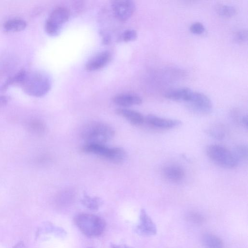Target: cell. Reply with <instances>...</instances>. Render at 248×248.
<instances>
[{
    "label": "cell",
    "mask_w": 248,
    "mask_h": 248,
    "mask_svg": "<svg viewBox=\"0 0 248 248\" xmlns=\"http://www.w3.org/2000/svg\"><path fill=\"white\" fill-rule=\"evenodd\" d=\"M27 25V22L24 19L13 18L5 21L3 28L8 32H17L24 30Z\"/></svg>",
    "instance_id": "cell-17"
},
{
    "label": "cell",
    "mask_w": 248,
    "mask_h": 248,
    "mask_svg": "<svg viewBox=\"0 0 248 248\" xmlns=\"http://www.w3.org/2000/svg\"><path fill=\"white\" fill-rule=\"evenodd\" d=\"M127 246L123 245H116V244H111L110 246V248H127Z\"/></svg>",
    "instance_id": "cell-32"
},
{
    "label": "cell",
    "mask_w": 248,
    "mask_h": 248,
    "mask_svg": "<svg viewBox=\"0 0 248 248\" xmlns=\"http://www.w3.org/2000/svg\"><path fill=\"white\" fill-rule=\"evenodd\" d=\"M112 101L116 105L125 108L134 105H139L142 102V98L137 94L131 93H123L115 95Z\"/></svg>",
    "instance_id": "cell-13"
},
{
    "label": "cell",
    "mask_w": 248,
    "mask_h": 248,
    "mask_svg": "<svg viewBox=\"0 0 248 248\" xmlns=\"http://www.w3.org/2000/svg\"><path fill=\"white\" fill-rule=\"evenodd\" d=\"M206 152L210 160L223 168L232 169L238 164L233 153L220 145H210L207 147Z\"/></svg>",
    "instance_id": "cell-5"
},
{
    "label": "cell",
    "mask_w": 248,
    "mask_h": 248,
    "mask_svg": "<svg viewBox=\"0 0 248 248\" xmlns=\"http://www.w3.org/2000/svg\"><path fill=\"white\" fill-rule=\"evenodd\" d=\"M163 176L167 180L175 183L181 182L185 177V172L180 166L175 164L168 165L162 170Z\"/></svg>",
    "instance_id": "cell-12"
},
{
    "label": "cell",
    "mask_w": 248,
    "mask_h": 248,
    "mask_svg": "<svg viewBox=\"0 0 248 248\" xmlns=\"http://www.w3.org/2000/svg\"><path fill=\"white\" fill-rule=\"evenodd\" d=\"M137 32L133 29H127L124 31L121 35V39L125 42L134 41L137 37Z\"/></svg>",
    "instance_id": "cell-26"
},
{
    "label": "cell",
    "mask_w": 248,
    "mask_h": 248,
    "mask_svg": "<svg viewBox=\"0 0 248 248\" xmlns=\"http://www.w3.org/2000/svg\"><path fill=\"white\" fill-rule=\"evenodd\" d=\"M26 73L27 71L25 70L22 69L13 76L9 78L0 87V90L4 91L7 90L9 87L14 85L20 86Z\"/></svg>",
    "instance_id": "cell-18"
},
{
    "label": "cell",
    "mask_w": 248,
    "mask_h": 248,
    "mask_svg": "<svg viewBox=\"0 0 248 248\" xmlns=\"http://www.w3.org/2000/svg\"><path fill=\"white\" fill-rule=\"evenodd\" d=\"M186 102L193 110L202 114L210 113L212 103L210 98L202 93L192 91Z\"/></svg>",
    "instance_id": "cell-7"
},
{
    "label": "cell",
    "mask_w": 248,
    "mask_h": 248,
    "mask_svg": "<svg viewBox=\"0 0 248 248\" xmlns=\"http://www.w3.org/2000/svg\"><path fill=\"white\" fill-rule=\"evenodd\" d=\"M9 100V97L5 95H0V107L5 105Z\"/></svg>",
    "instance_id": "cell-29"
},
{
    "label": "cell",
    "mask_w": 248,
    "mask_h": 248,
    "mask_svg": "<svg viewBox=\"0 0 248 248\" xmlns=\"http://www.w3.org/2000/svg\"><path fill=\"white\" fill-rule=\"evenodd\" d=\"M233 153L238 162L240 160H245L248 157V147L244 144L239 145L236 146Z\"/></svg>",
    "instance_id": "cell-24"
},
{
    "label": "cell",
    "mask_w": 248,
    "mask_h": 248,
    "mask_svg": "<svg viewBox=\"0 0 248 248\" xmlns=\"http://www.w3.org/2000/svg\"><path fill=\"white\" fill-rule=\"evenodd\" d=\"M139 234L144 236H152L157 232L155 223L148 215L144 209H141L140 215L139 223L136 228Z\"/></svg>",
    "instance_id": "cell-10"
},
{
    "label": "cell",
    "mask_w": 248,
    "mask_h": 248,
    "mask_svg": "<svg viewBox=\"0 0 248 248\" xmlns=\"http://www.w3.org/2000/svg\"><path fill=\"white\" fill-rule=\"evenodd\" d=\"M112 10L116 18L122 22L128 20L135 10V4L129 0H114L111 4Z\"/></svg>",
    "instance_id": "cell-8"
},
{
    "label": "cell",
    "mask_w": 248,
    "mask_h": 248,
    "mask_svg": "<svg viewBox=\"0 0 248 248\" xmlns=\"http://www.w3.org/2000/svg\"><path fill=\"white\" fill-rule=\"evenodd\" d=\"M191 91L190 89L186 87L174 89L166 92L165 96L170 100L185 102Z\"/></svg>",
    "instance_id": "cell-16"
},
{
    "label": "cell",
    "mask_w": 248,
    "mask_h": 248,
    "mask_svg": "<svg viewBox=\"0 0 248 248\" xmlns=\"http://www.w3.org/2000/svg\"><path fill=\"white\" fill-rule=\"evenodd\" d=\"M186 219L196 224H202L205 221L204 217L197 212H190L186 216Z\"/></svg>",
    "instance_id": "cell-25"
},
{
    "label": "cell",
    "mask_w": 248,
    "mask_h": 248,
    "mask_svg": "<svg viewBox=\"0 0 248 248\" xmlns=\"http://www.w3.org/2000/svg\"><path fill=\"white\" fill-rule=\"evenodd\" d=\"M218 14L224 17H231L236 13V9L234 7L229 5H222L217 8Z\"/></svg>",
    "instance_id": "cell-23"
},
{
    "label": "cell",
    "mask_w": 248,
    "mask_h": 248,
    "mask_svg": "<svg viewBox=\"0 0 248 248\" xmlns=\"http://www.w3.org/2000/svg\"><path fill=\"white\" fill-rule=\"evenodd\" d=\"M111 54L107 50L101 51L92 57L86 62L85 68L88 71H95L102 69L110 61Z\"/></svg>",
    "instance_id": "cell-11"
},
{
    "label": "cell",
    "mask_w": 248,
    "mask_h": 248,
    "mask_svg": "<svg viewBox=\"0 0 248 248\" xmlns=\"http://www.w3.org/2000/svg\"><path fill=\"white\" fill-rule=\"evenodd\" d=\"M144 123L152 128L165 130L177 127L182 124L179 120L164 118L152 114L144 117Z\"/></svg>",
    "instance_id": "cell-9"
},
{
    "label": "cell",
    "mask_w": 248,
    "mask_h": 248,
    "mask_svg": "<svg viewBox=\"0 0 248 248\" xmlns=\"http://www.w3.org/2000/svg\"><path fill=\"white\" fill-rule=\"evenodd\" d=\"M206 132L211 137L217 139H222L225 136V130L221 125H213L208 128Z\"/></svg>",
    "instance_id": "cell-21"
},
{
    "label": "cell",
    "mask_w": 248,
    "mask_h": 248,
    "mask_svg": "<svg viewBox=\"0 0 248 248\" xmlns=\"http://www.w3.org/2000/svg\"><path fill=\"white\" fill-rule=\"evenodd\" d=\"M240 122L241 124L245 127H248V116L244 115L241 118Z\"/></svg>",
    "instance_id": "cell-30"
},
{
    "label": "cell",
    "mask_w": 248,
    "mask_h": 248,
    "mask_svg": "<svg viewBox=\"0 0 248 248\" xmlns=\"http://www.w3.org/2000/svg\"><path fill=\"white\" fill-rule=\"evenodd\" d=\"M234 40L238 43L245 42L247 40L248 32L246 30H240L235 32Z\"/></svg>",
    "instance_id": "cell-28"
},
{
    "label": "cell",
    "mask_w": 248,
    "mask_h": 248,
    "mask_svg": "<svg viewBox=\"0 0 248 248\" xmlns=\"http://www.w3.org/2000/svg\"><path fill=\"white\" fill-rule=\"evenodd\" d=\"M190 31L195 34H200L202 33L205 28L203 25L200 22H196L193 23L190 27Z\"/></svg>",
    "instance_id": "cell-27"
},
{
    "label": "cell",
    "mask_w": 248,
    "mask_h": 248,
    "mask_svg": "<svg viewBox=\"0 0 248 248\" xmlns=\"http://www.w3.org/2000/svg\"><path fill=\"white\" fill-rule=\"evenodd\" d=\"M81 150L84 153L96 155L115 164L122 163L126 157V152L123 148H109L102 144L86 143Z\"/></svg>",
    "instance_id": "cell-4"
},
{
    "label": "cell",
    "mask_w": 248,
    "mask_h": 248,
    "mask_svg": "<svg viewBox=\"0 0 248 248\" xmlns=\"http://www.w3.org/2000/svg\"><path fill=\"white\" fill-rule=\"evenodd\" d=\"M115 113L125 119L134 125L140 126L143 124L144 122V117L143 115L134 110L124 108H119L115 110Z\"/></svg>",
    "instance_id": "cell-14"
},
{
    "label": "cell",
    "mask_w": 248,
    "mask_h": 248,
    "mask_svg": "<svg viewBox=\"0 0 248 248\" xmlns=\"http://www.w3.org/2000/svg\"><path fill=\"white\" fill-rule=\"evenodd\" d=\"M70 11L63 6L54 9L47 18L45 25L46 32L50 36L58 35L63 24L69 20Z\"/></svg>",
    "instance_id": "cell-6"
},
{
    "label": "cell",
    "mask_w": 248,
    "mask_h": 248,
    "mask_svg": "<svg viewBox=\"0 0 248 248\" xmlns=\"http://www.w3.org/2000/svg\"><path fill=\"white\" fill-rule=\"evenodd\" d=\"M52 81L50 76L41 71L27 72L20 85L27 94L36 97L45 95L51 89Z\"/></svg>",
    "instance_id": "cell-1"
},
{
    "label": "cell",
    "mask_w": 248,
    "mask_h": 248,
    "mask_svg": "<svg viewBox=\"0 0 248 248\" xmlns=\"http://www.w3.org/2000/svg\"><path fill=\"white\" fill-rule=\"evenodd\" d=\"M128 248H131V247H128Z\"/></svg>",
    "instance_id": "cell-33"
},
{
    "label": "cell",
    "mask_w": 248,
    "mask_h": 248,
    "mask_svg": "<svg viewBox=\"0 0 248 248\" xmlns=\"http://www.w3.org/2000/svg\"><path fill=\"white\" fill-rule=\"evenodd\" d=\"M82 204L87 209L96 211L102 205V200L98 197H91L85 194L81 200Z\"/></svg>",
    "instance_id": "cell-19"
},
{
    "label": "cell",
    "mask_w": 248,
    "mask_h": 248,
    "mask_svg": "<svg viewBox=\"0 0 248 248\" xmlns=\"http://www.w3.org/2000/svg\"><path fill=\"white\" fill-rule=\"evenodd\" d=\"M202 242L204 248H224L222 240L212 233H205L202 236Z\"/></svg>",
    "instance_id": "cell-15"
},
{
    "label": "cell",
    "mask_w": 248,
    "mask_h": 248,
    "mask_svg": "<svg viewBox=\"0 0 248 248\" xmlns=\"http://www.w3.org/2000/svg\"><path fill=\"white\" fill-rule=\"evenodd\" d=\"M27 127L31 132L36 134L43 133L45 129L43 123L36 119L29 120L27 123Z\"/></svg>",
    "instance_id": "cell-20"
},
{
    "label": "cell",
    "mask_w": 248,
    "mask_h": 248,
    "mask_svg": "<svg viewBox=\"0 0 248 248\" xmlns=\"http://www.w3.org/2000/svg\"></svg>",
    "instance_id": "cell-34"
},
{
    "label": "cell",
    "mask_w": 248,
    "mask_h": 248,
    "mask_svg": "<svg viewBox=\"0 0 248 248\" xmlns=\"http://www.w3.org/2000/svg\"><path fill=\"white\" fill-rule=\"evenodd\" d=\"M74 199V196L71 191H63L59 194L57 202L61 206H65L71 203Z\"/></svg>",
    "instance_id": "cell-22"
},
{
    "label": "cell",
    "mask_w": 248,
    "mask_h": 248,
    "mask_svg": "<svg viewBox=\"0 0 248 248\" xmlns=\"http://www.w3.org/2000/svg\"><path fill=\"white\" fill-rule=\"evenodd\" d=\"M114 133L113 128L109 124L103 122H93L83 127L81 137L86 143L104 144L111 140Z\"/></svg>",
    "instance_id": "cell-2"
},
{
    "label": "cell",
    "mask_w": 248,
    "mask_h": 248,
    "mask_svg": "<svg viewBox=\"0 0 248 248\" xmlns=\"http://www.w3.org/2000/svg\"><path fill=\"white\" fill-rule=\"evenodd\" d=\"M13 248H26L24 243L21 241L17 243Z\"/></svg>",
    "instance_id": "cell-31"
},
{
    "label": "cell",
    "mask_w": 248,
    "mask_h": 248,
    "mask_svg": "<svg viewBox=\"0 0 248 248\" xmlns=\"http://www.w3.org/2000/svg\"><path fill=\"white\" fill-rule=\"evenodd\" d=\"M74 222L80 232L89 237L100 236L106 226L105 220L100 217L85 213L77 215L74 217Z\"/></svg>",
    "instance_id": "cell-3"
}]
</instances>
